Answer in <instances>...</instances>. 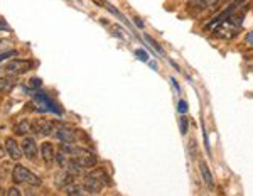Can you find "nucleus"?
<instances>
[{"instance_id":"nucleus-1","label":"nucleus","mask_w":253,"mask_h":196,"mask_svg":"<svg viewBox=\"0 0 253 196\" xmlns=\"http://www.w3.org/2000/svg\"><path fill=\"white\" fill-rule=\"evenodd\" d=\"M108 185L107 171L103 167H93L91 171H88L83 178V191L84 193L96 195L100 191H103V188Z\"/></svg>"},{"instance_id":"nucleus-2","label":"nucleus","mask_w":253,"mask_h":196,"mask_svg":"<svg viewBox=\"0 0 253 196\" xmlns=\"http://www.w3.org/2000/svg\"><path fill=\"white\" fill-rule=\"evenodd\" d=\"M63 147L69 152V159L73 162H76L80 167H83V169H88V167H93L96 164V157L91 150L83 149V147H76L73 144H63Z\"/></svg>"},{"instance_id":"nucleus-3","label":"nucleus","mask_w":253,"mask_h":196,"mask_svg":"<svg viewBox=\"0 0 253 196\" xmlns=\"http://www.w3.org/2000/svg\"><path fill=\"white\" fill-rule=\"evenodd\" d=\"M12 181L14 185H27V186H34V188H39L42 185V181L36 176L32 171H29L27 167H24L22 164H17L12 171Z\"/></svg>"},{"instance_id":"nucleus-4","label":"nucleus","mask_w":253,"mask_h":196,"mask_svg":"<svg viewBox=\"0 0 253 196\" xmlns=\"http://www.w3.org/2000/svg\"><path fill=\"white\" fill-rule=\"evenodd\" d=\"M240 29H242V24L238 22V19L228 15L224 20H218V26L214 27L213 34L216 38H235Z\"/></svg>"},{"instance_id":"nucleus-5","label":"nucleus","mask_w":253,"mask_h":196,"mask_svg":"<svg viewBox=\"0 0 253 196\" xmlns=\"http://www.w3.org/2000/svg\"><path fill=\"white\" fill-rule=\"evenodd\" d=\"M224 0H189L187 3V9L193 14H205V12L218 9Z\"/></svg>"},{"instance_id":"nucleus-6","label":"nucleus","mask_w":253,"mask_h":196,"mask_svg":"<svg viewBox=\"0 0 253 196\" xmlns=\"http://www.w3.org/2000/svg\"><path fill=\"white\" fill-rule=\"evenodd\" d=\"M32 132L38 137H47L54 132V124L47 118H38V120L32 124Z\"/></svg>"},{"instance_id":"nucleus-7","label":"nucleus","mask_w":253,"mask_h":196,"mask_svg":"<svg viewBox=\"0 0 253 196\" xmlns=\"http://www.w3.org/2000/svg\"><path fill=\"white\" fill-rule=\"evenodd\" d=\"M32 68V63L31 61H24V59H14V61H9V63L5 64V73H9V75H22V73L29 71Z\"/></svg>"},{"instance_id":"nucleus-8","label":"nucleus","mask_w":253,"mask_h":196,"mask_svg":"<svg viewBox=\"0 0 253 196\" xmlns=\"http://www.w3.org/2000/svg\"><path fill=\"white\" fill-rule=\"evenodd\" d=\"M34 107L38 112H54L58 113V108L54 107V103L51 101V98L44 93H38L34 95Z\"/></svg>"},{"instance_id":"nucleus-9","label":"nucleus","mask_w":253,"mask_h":196,"mask_svg":"<svg viewBox=\"0 0 253 196\" xmlns=\"http://www.w3.org/2000/svg\"><path fill=\"white\" fill-rule=\"evenodd\" d=\"M52 136L58 139L61 144H75V142H76L75 130H71V129H68V127H63V125L58 127V129L54 127V132H52Z\"/></svg>"},{"instance_id":"nucleus-10","label":"nucleus","mask_w":253,"mask_h":196,"mask_svg":"<svg viewBox=\"0 0 253 196\" xmlns=\"http://www.w3.org/2000/svg\"><path fill=\"white\" fill-rule=\"evenodd\" d=\"M20 147H22V152L29 161H36L38 157V144L32 137H26L24 136L22 142H20Z\"/></svg>"},{"instance_id":"nucleus-11","label":"nucleus","mask_w":253,"mask_h":196,"mask_svg":"<svg viewBox=\"0 0 253 196\" xmlns=\"http://www.w3.org/2000/svg\"><path fill=\"white\" fill-rule=\"evenodd\" d=\"M5 152L9 154L10 156V159H14V161H19L20 157H22V147H20V144L15 139H12V137H9L5 141Z\"/></svg>"},{"instance_id":"nucleus-12","label":"nucleus","mask_w":253,"mask_h":196,"mask_svg":"<svg viewBox=\"0 0 253 196\" xmlns=\"http://www.w3.org/2000/svg\"><path fill=\"white\" fill-rule=\"evenodd\" d=\"M41 156H42L44 162H46L47 166L52 164V162L56 161L54 144H51V142H42V146H41Z\"/></svg>"},{"instance_id":"nucleus-13","label":"nucleus","mask_w":253,"mask_h":196,"mask_svg":"<svg viewBox=\"0 0 253 196\" xmlns=\"http://www.w3.org/2000/svg\"><path fill=\"white\" fill-rule=\"evenodd\" d=\"M15 85H17V76L7 73V76L0 78V93H9L10 90H14Z\"/></svg>"},{"instance_id":"nucleus-14","label":"nucleus","mask_w":253,"mask_h":196,"mask_svg":"<svg viewBox=\"0 0 253 196\" xmlns=\"http://www.w3.org/2000/svg\"><path fill=\"white\" fill-rule=\"evenodd\" d=\"M14 132H15V136H27L29 132H32V124L29 120H22V122H19V124H15V127H14Z\"/></svg>"},{"instance_id":"nucleus-15","label":"nucleus","mask_w":253,"mask_h":196,"mask_svg":"<svg viewBox=\"0 0 253 196\" xmlns=\"http://www.w3.org/2000/svg\"><path fill=\"white\" fill-rule=\"evenodd\" d=\"M199 167H201V174H203V178H205L206 186L208 188H213L214 181H213V176H211V171H210V167H208V164H206L205 161H201V162H199Z\"/></svg>"},{"instance_id":"nucleus-16","label":"nucleus","mask_w":253,"mask_h":196,"mask_svg":"<svg viewBox=\"0 0 253 196\" xmlns=\"http://www.w3.org/2000/svg\"><path fill=\"white\" fill-rule=\"evenodd\" d=\"M56 161H58V164L63 167V169L68 166V162H69V152H68L66 149H64V147H61L58 152H56Z\"/></svg>"},{"instance_id":"nucleus-17","label":"nucleus","mask_w":253,"mask_h":196,"mask_svg":"<svg viewBox=\"0 0 253 196\" xmlns=\"http://www.w3.org/2000/svg\"><path fill=\"white\" fill-rule=\"evenodd\" d=\"M10 49H12V41L0 39V54H2V52H9Z\"/></svg>"},{"instance_id":"nucleus-18","label":"nucleus","mask_w":253,"mask_h":196,"mask_svg":"<svg viewBox=\"0 0 253 196\" xmlns=\"http://www.w3.org/2000/svg\"><path fill=\"white\" fill-rule=\"evenodd\" d=\"M186 110H187V103H186V100H181V101H179V112L184 113Z\"/></svg>"},{"instance_id":"nucleus-19","label":"nucleus","mask_w":253,"mask_h":196,"mask_svg":"<svg viewBox=\"0 0 253 196\" xmlns=\"http://www.w3.org/2000/svg\"><path fill=\"white\" fill-rule=\"evenodd\" d=\"M7 195H14V196H20V191L17 190V188H9V190L5 191Z\"/></svg>"},{"instance_id":"nucleus-20","label":"nucleus","mask_w":253,"mask_h":196,"mask_svg":"<svg viewBox=\"0 0 253 196\" xmlns=\"http://www.w3.org/2000/svg\"><path fill=\"white\" fill-rule=\"evenodd\" d=\"M135 54H137V56H138V58H140V59H144V61H147V58H149V56H147V52L140 51V49H138V51L135 52Z\"/></svg>"},{"instance_id":"nucleus-21","label":"nucleus","mask_w":253,"mask_h":196,"mask_svg":"<svg viewBox=\"0 0 253 196\" xmlns=\"http://www.w3.org/2000/svg\"><path fill=\"white\" fill-rule=\"evenodd\" d=\"M181 127H182V134H186V129H187V120L184 117H182V120H181Z\"/></svg>"},{"instance_id":"nucleus-22","label":"nucleus","mask_w":253,"mask_h":196,"mask_svg":"<svg viewBox=\"0 0 253 196\" xmlns=\"http://www.w3.org/2000/svg\"><path fill=\"white\" fill-rule=\"evenodd\" d=\"M247 44H248V46H253V32H250V34H248V38H247Z\"/></svg>"},{"instance_id":"nucleus-23","label":"nucleus","mask_w":253,"mask_h":196,"mask_svg":"<svg viewBox=\"0 0 253 196\" xmlns=\"http://www.w3.org/2000/svg\"><path fill=\"white\" fill-rule=\"evenodd\" d=\"M5 154H7V152H5V147L0 146V159H2L3 156H5Z\"/></svg>"},{"instance_id":"nucleus-24","label":"nucleus","mask_w":253,"mask_h":196,"mask_svg":"<svg viewBox=\"0 0 253 196\" xmlns=\"http://www.w3.org/2000/svg\"><path fill=\"white\" fill-rule=\"evenodd\" d=\"M0 29H2V31H9V26H5V24L0 22Z\"/></svg>"},{"instance_id":"nucleus-25","label":"nucleus","mask_w":253,"mask_h":196,"mask_svg":"<svg viewBox=\"0 0 253 196\" xmlns=\"http://www.w3.org/2000/svg\"><path fill=\"white\" fill-rule=\"evenodd\" d=\"M135 22H137V26H138V27H144V24H142V20H140V19H135Z\"/></svg>"}]
</instances>
